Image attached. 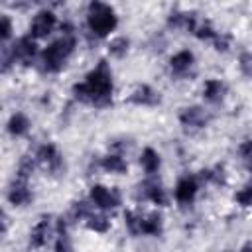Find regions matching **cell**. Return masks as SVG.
<instances>
[{
    "instance_id": "cell-1",
    "label": "cell",
    "mask_w": 252,
    "mask_h": 252,
    "mask_svg": "<svg viewBox=\"0 0 252 252\" xmlns=\"http://www.w3.org/2000/svg\"><path fill=\"white\" fill-rule=\"evenodd\" d=\"M112 71L104 59L96 63L94 69H91L85 75V81L73 85V96L79 102H85L94 108H104L112 102Z\"/></svg>"
},
{
    "instance_id": "cell-2",
    "label": "cell",
    "mask_w": 252,
    "mask_h": 252,
    "mask_svg": "<svg viewBox=\"0 0 252 252\" xmlns=\"http://www.w3.org/2000/svg\"><path fill=\"white\" fill-rule=\"evenodd\" d=\"M77 47V37L75 33L67 35L63 33L59 39L51 41L41 53H39V71L41 73H47V75H53V73H59L63 71V67L67 65L69 57L73 55Z\"/></svg>"
},
{
    "instance_id": "cell-3",
    "label": "cell",
    "mask_w": 252,
    "mask_h": 252,
    "mask_svg": "<svg viewBox=\"0 0 252 252\" xmlns=\"http://www.w3.org/2000/svg\"><path fill=\"white\" fill-rule=\"evenodd\" d=\"M118 26V16L110 4L93 0L87 8V28L94 37H106Z\"/></svg>"
},
{
    "instance_id": "cell-4",
    "label": "cell",
    "mask_w": 252,
    "mask_h": 252,
    "mask_svg": "<svg viewBox=\"0 0 252 252\" xmlns=\"http://www.w3.org/2000/svg\"><path fill=\"white\" fill-rule=\"evenodd\" d=\"M37 57V43L35 39L28 33L22 35L14 41L12 47H2V71L8 73L12 65L20 63V65H30L33 63Z\"/></svg>"
},
{
    "instance_id": "cell-5",
    "label": "cell",
    "mask_w": 252,
    "mask_h": 252,
    "mask_svg": "<svg viewBox=\"0 0 252 252\" xmlns=\"http://www.w3.org/2000/svg\"><path fill=\"white\" fill-rule=\"evenodd\" d=\"M35 161L45 169V171H49L51 175H61L63 171H65V161H63V156H61V152L57 150V146L55 144H51V142H45V144H41L37 150H35Z\"/></svg>"
},
{
    "instance_id": "cell-6",
    "label": "cell",
    "mask_w": 252,
    "mask_h": 252,
    "mask_svg": "<svg viewBox=\"0 0 252 252\" xmlns=\"http://www.w3.org/2000/svg\"><path fill=\"white\" fill-rule=\"evenodd\" d=\"M89 201L100 213H108V211H114L120 205V193L116 189H108V187L96 183L89 189Z\"/></svg>"
},
{
    "instance_id": "cell-7",
    "label": "cell",
    "mask_w": 252,
    "mask_h": 252,
    "mask_svg": "<svg viewBox=\"0 0 252 252\" xmlns=\"http://www.w3.org/2000/svg\"><path fill=\"white\" fill-rule=\"evenodd\" d=\"M169 73L173 79H191L195 75V55L189 49H181L169 59Z\"/></svg>"
},
{
    "instance_id": "cell-8",
    "label": "cell",
    "mask_w": 252,
    "mask_h": 252,
    "mask_svg": "<svg viewBox=\"0 0 252 252\" xmlns=\"http://www.w3.org/2000/svg\"><path fill=\"white\" fill-rule=\"evenodd\" d=\"M136 197L142 199V201H150V203H154V205H159V207H165L167 201H169V199H167V193H165V189H163V185L159 183V179H156V175L144 179V181L138 185Z\"/></svg>"
},
{
    "instance_id": "cell-9",
    "label": "cell",
    "mask_w": 252,
    "mask_h": 252,
    "mask_svg": "<svg viewBox=\"0 0 252 252\" xmlns=\"http://www.w3.org/2000/svg\"><path fill=\"white\" fill-rule=\"evenodd\" d=\"M55 26H57V16H55V12L43 8V10H39V12L33 16V20H32V24H30V35H32L33 39H43V37H47V35L55 30Z\"/></svg>"
},
{
    "instance_id": "cell-10",
    "label": "cell",
    "mask_w": 252,
    "mask_h": 252,
    "mask_svg": "<svg viewBox=\"0 0 252 252\" xmlns=\"http://www.w3.org/2000/svg\"><path fill=\"white\" fill-rule=\"evenodd\" d=\"M179 122L187 132H197L211 122V114L203 106H185L179 112Z\"/></svg>"
},
{
    "instance_id": "cell-11",
    "label": "cell",
    "mask_w": 252,
    "mask_h": 252,
    "mask_svg": "<svg viewBox=\"0 0 252 252\" xmlns=\"http://www.w3.org/2000/svg\"><path fill=\"white\" fill-rule=\"evenodd\" d=\"M6 199H8V203L14 205V207H26V205H30L32 199H33V193H32V189H30L28 179H22V177H16V175H14V179H12L10 185H8Z\"/></svg>"
},
{
    "instance_id": "cell-12",
    "label": "cell",
    "mask_w": 252,
    "mask_h": 252,
    "mask_svg": "<svg viewBox=\"0 0 252 252\" xmlns=\"http://www.w3.org/2000/svg\"><path fill=\"white\" fill-rule=\"evenodd\" d=\"M199 193V177L195 175H183L177 179L175 189H173V197L179 205H191L195 201Z\"/></svg>"
},
{
    "instance_id": "cell-13",
    "label": "cell",
    "mask_w": 252,
    "mask_h": 252,
    "mask_svg": "<svg viewBox=\"0 0 252 252\" xmlns=\"http://www.w3.org/2000/svg\"><path fill=\"white\" fill-rule=\"evenodd\" d=\"M128 102H132L136 106H156V104L161 102V96H159V93L154 87H150V85H138L132 91V94L128 96Z\"/></svg>"
},
{
    "instance_id": "cell-14",
    "label": "cell",
    "mask_w": 252,
    "mask_h": 252,
    "mask_svg": "<svg viewBox=\"0 0 252 252\" xmlns=\"http://www.w3.org/2000/svg\"><path fill=\"white\" fill-rule=\"evenodd\" d=\"M49 232H51V217L43 215L32 228L30 232V246L32 248H43L47 244V238H49Z\"/></svg>"
},
{
    "instance_id": "cell-15",
    "label": "cell",
    "mask_w": 252,
    "mask_h": 252,
    "mask_svg": "<svg viewBox=\"0 0 252 252\" xmlns=\"http://www.w3.org/2000/svg\"><path fill=\"white\" fill-rule=\"evenodd\" d=\"M94 167H100L102 171H106V173H116V175L128 171V163H126V159H124L120 154H106V156L98 158L96 163H94Z\"/></svg>"
},
{
    "instance_id": "cell-16",
    "label": "cell",
    "mask_w": 252,
    "mask_h": 252,
    "mask_svg": "<svg viewBox=\"0 0 252 252\" xmlns=\"http://www.w3.org/2000/svg\"><path fill=\"white\" fill-rule=\"evenodd\" d=\"M140 234H146V236H161L163 234V219H161V215L158 211L142 215Z\"/></svg>"
},
{
    "instance_id": "cell-17",
    "label": "cell",
    "mask_w": 252,
    "mask_h": 252,
    "mask_svg": "<svg viewBox=\"0 0 252 252\" xmlns=\"http://www.w3.org/2000/svg\"><path fill=\"white\" fill-rule=\"evenodd\" d=\"M53 252H73V242L67 230V220L61 217L57 219L55 224V242H53Z\"/></svg>"
},
{
    "instance_id": "cell-18",
    "label": "cell",
    "mask_w": 252,
    "mask_h": 252,
    "mask_svg": "<svg viewBox=\"0 0 252 252\" xmlns=\"http://www.w3.org/2000/svg\"><path fill=\"white\" fill-rule=\"evenodd\" d=\"M226 94V85L220 79H207L203 85V98L211 104H217L224 98Z\"/></svg>"
},
{
    "instance_id": "cell-19",
    "label": "cell",
    "mask_w": 252,
    "mask_h": 252,
    "mask_svg": "<svg viewBox=\"0 0 252 252\" xmlns=\"http://www.w3.org/2000/svg\"><path fill=\"white\" fill-rule=\"evenodd\" d=\"M30 126H32V122H30V118L24 112H14L8 118L6 130H8V134L12 138H22V136H26L30 132Z\"/></svg>"
},
{
    "instance_id": "cell-20",
    "label": "cell",
    "mask_w": 252,
    "mask_h": 252,
    "mask_svg": "<svg viewBox=\"0 0 252 252\" xmlns=\"http://www.w3.org/2000/svg\"><path fill=\"white\" fill-rule=\"evenodd\" d=\"M140 165H142V169L146 171L148 177H154L159 171L161 158H159V154L154 148H144L142 150V156H140Z\"/></svg>"
},
{
    "instance_id": "cell-21",
    "label": "cell",
    "mask_w": 252,
    "mask_h": 252,
    "mask_svg": "<svg viewBox=\"0 0 252 252\" xmlns=\"http://www.w3.org/2000/svg\"><path fill=\"white\" fill-rule=\"evenodd\" d=\"M85 224H87V228L89 230H94V232H106L108 228H110V219L104 215V213H93L87 220H85Z\"/></svg>"
},
{
    "instance_id": "cell-22",
    "label": "cell",
    "mask_w": 252,
    "mask_h": 252,
    "mask_svg": "<svg viewBox=\"0 0 252 252\" xmlns=\"http://www.w3.org/2000/svg\"><path fill=\"white\" fill-rule=\"evenodd\" d=\"M93 213H94V211H93V203H91V201L81 199V201H75V203L71 205V217H73L75 220H87Z\"/></svg>"
},
{
    "instance_id": "cell-23",
    "label": "cell",
    "mask_w": 252,
    "mask_h": 252,
    "mask_svg": "<svg viewBox=\"0 0 252 252\" xmlns=\"http://www.w3.org/2000/svg\"><path fill=\"white\" fill-rule=\"evenodd\" d=\"M128 49H130V39L124 37V35H118L108 43V53L116 59H122L128 53Z\"/></svg>"
},
{
    "instance_id": "cell-24",
    "label": "cell",
    "mask_w": 252,
    "mask_h": 252,
    "mask_svg": "<svg viewBox=\"0 0 252 252\" xmlns=\"http://www.w3.org/2000/svg\"><path fill=\"white\" fill-rule=\"evenodd\" d=\"M199 179L205 183H215V185H224V169L222 165H217L213 169H203L199 173Z\"/></svg>"
},
{
    "instance_id": "cell-25",
    "label": "cell",
    "mask_w": 252,
    "mask_h": 252,
    "mask_svg": "<svg viewBox=\"0 0 252 252\" xmlns=\"http://www.w3.org/2000/svg\"><path fill=\"white\" fill-rule=\"evenodd\" d=\"M219 32L213 28V24L209 22V20H199V24H197V28H195V32H193V35L195 37H199V39H215V35H217Z\"/></svg>"
},
{
    "instance_id": "cell-26",
    "label": "cell",
    "mask_w": 252,
    "mask_h": 252,
    "mask_svg": "<svg viewBox=\"0 0 252 252\" xmlns=\"http://www.w3.org/2000/svg\"><path fill=\"white\" fill-rule=\"evenodd\" d=\"M140 220H142V215L134 213V211H126L124 213V224L128 228V232L132 236H142L140 234Z\"/></svg>"
},
{
    "instance_id": "cell-27",
    "label": "cell",
    "mask_w": 252,
    "mask_h": 252,
    "mask_svg": "<svg viewBox=\"0 0 252 252\" xmlns=\"http://www.w3.org/2000/svg\"><path fill=\"white\" fill-rule=\"evenodd\" d=\"M35 158H30V156H24L20 159V165H18V171H16V177H22V179H30L33 167H35Z\"/></svg>"
},
{
    "instance_id": "cell-28",
    "label": "cell",
    "mask_w": 252,
    "mask_h": 252,
    "mask_svg": "<svg viewBox=\"0 0 252 252\" xmlns=\"http://www.w3.org/2000/svg\"><path fill=\"white\" fill-rule=\"evenodd\" d=\"M234 201H236L240 207H252V181L246 183V185L234 195Z\"/></svg>"
},
{
    "instance_id": "cell-29",
    "label": "cell",
    "mask_w": 252,
    "mask_h": 252,
    "mask_svg": "<svg viewBox=\"0 0 252 252\" xmlns=\"http://www.w3.org/2000/svg\"><path fill=\"white\" fill-rule=\"evenodd\" d=\"M238 156L240 159L244 161V165L248 169H252V138L250 140H244L240 146H238Z\"/></svg>"
},
{
    "instance_id": "cell-30",
    "label": "cell",
    "mask_w": 252,
    "mask_h": 252,
    "mask_svg": "<svg viewBox=\"0 0 252 252\" xmlns=\"http://www.w3.org/2000/svg\"><path fill=\"white\" fill-rule=\"evenodd\" d=\"M238 69H240V73L244 77L252 79V53L250 51L240 53V57H238Z\"/></svg>"
},
{
    "instance_id": "cell-31",
    "label": "cell",
    "mask_w": 252,
    "mask_h": 252,
    "mask_svg": "<svg viewBox=\"0 0 252 252\" xmlns=\"http://www.w3.org/2000/svg\"><path fill=\"white\" fill-rule=\"evenodd\" d=\"M230 41H232L230 33H220V32H219V33L215 35V39H213V45H215V49H217V51L224 53V51H228Z\"/></svg>"
},
{
    "instance_id": "cell-32",
    "label": "cell",
    "mask_w": 252,
    "mask_h": 252,
    "mask_svg": "<svg viewBox=\"0 0 252 252\" xmlns=\"http://www.w3.org/2000/svg\"><path fill=\"white\" fill-rule=\"evenodd\" d=\"M0 37H2V43H4V45H6V41L12 37V20H10L8 14H4L2 20H0Z\"/></svg>"
}]
</instances>
